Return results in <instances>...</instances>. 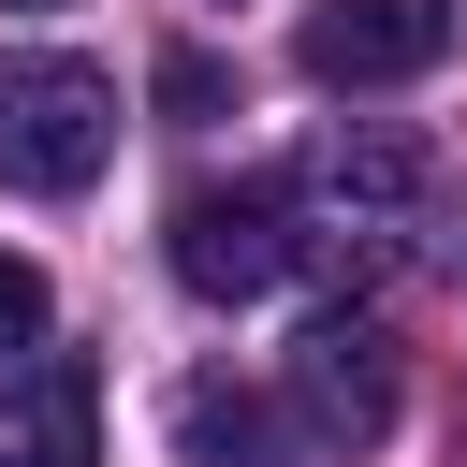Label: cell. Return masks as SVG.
Listing matches in <instances>:
<instances>
[{
    "instance_id": "6da1fadb",
    "label": "cell",
    "mask_w": 467,
    "mask_h": 467,
    "mask_svg": "<svg viewBox=\"0 0 467 467\" xmlns=\"http://www.w3.org/2000/svg\"><path fill=\"white\" fill-rule=\"evenodd\" d=\"M102 161H117V88H102L88 58H58V44L0 58V190H44V204H73Z\"/></svg>"
},
{
    "instance_id": "30bf717a",
    "label": "cell",
    "mask_w": 467,
    "mask_h": 467,
    "mask_svg": "<svg viewBox=\"0 0 467 467\" xmlns=\"http://www.w3.org/2000/svg\"><path fill=\"white\" fill-rule=\"evenodd\" d=\"M0 15H58V0H0Z\"/></svg>"
},
{
    "instance_id": "9c48e42d",
    "label": "cell",
    "mask_w": 467,
    "mask_h": 467,
    "mask_svg": "<svg viewBox=\"0 0 467 467\" xmlns=\"http://www.w3.org/2000/svg\"><path fill=\"white\" fill-rule=\"evenodd\" d=\"M29 336H44V263L0 248V350H29Z\"/></svg>"
},
{
    "instance_id": "ba28073f",
    "label": "cell",
    "mask_w": 467,
    "mask_h": 467,
    "mask_svg": "<svg viewBox=\"0 0 467 467\" xmlns=\"http://www.w3.org/2000/svg\"><path fill=\"white\" fill-rule=\"evenodd\" d=\"M161 117H190V131H204V117H234V73H219L204 44H175V58H161Z\"/></svg>"
},
{
    "instance_id": "3957f363",
    "label": "cell",
    "mask_w": 467,
    "mask_h": 467,
    "mask_svg": "<svg viewBox=\"0 0 467 467\" xmlns=\"http://www.w3.org/2000/svg\"><path fill=\"white\" fill-rule=\"evenodd\" d=\"M175 277H190L204 306H248V292H277V277H292V190H277V175L190 190V204H175Z\"/></svg>"
},
{
    "instance_id": "277c9868",
    "label": "cell",
    "mask_w": 467,
    "mask_h": 467,
    "mask_svg": "<svg viewBox=\"0 0 467 467\" xmlns=\"http://www.w3.org/2000/svg\"><path fill=\"white\" fill-rule=\"evenodd\" d=\"M452 29H467L452 0H321L292 58H306L321 88H409V73L452 58Z\"/></svg>"
},
{
    "instance_id": "5b68a950",
    "label": "cell",
    "mask_w": 467,
    "mask_h": 467,
    "mask_svg": "<svg viewBox=\"0 0 467 467\" xmlns=\"http://www.w3.org/2000/svg\"><path fill=\"white\" fill-rule=\"evenodd\" d=\"M292 204H336L350 234H379V219H409V190H423V146L409 131H321L292 175H277Z\"/></svg>"
},
{
    "instance_id": "7a4b0ae2",
    "label": "cell",
    "mask_w": 467,
    "mask_h": 467,
    "mask_svg": "<svg viewBox=\"0 0 467 467\" xmlns=\"http://www.w3.org/2000/svg\"><path fill=\"white\" fill-rule=\"evenodd\" d=\"M292 423H306V452L321 467H350V452H379L394 438V336L379 321H306V350H292Z\"/></svg>"
},
{
    "instance_id": "52a82bcc",
    "label": "cell",
    "mask_w": 467,
    "mask_h": 467,
    "mask_svg": "<svg viewBox=\"0 0 467 467\" xmlns=\"http://www.w3.org/2000/svg\"><path fill=\"white\" fill-rule=\"evenodd\" d=\"M175 452H190V467H321L306 423H292L277 394H248V379H190V394H175Z\"/></svg>"
},
{
    "instance_id": "8992f818",
    "label": "cell",
    "mask_w": 467,
    "mask_h": 467,
    "mask_svg": "<svg viewBox=\"0 0 467 467\" xmlns=\"http://www.w3.org/2000/svg\"><path fill=\"white\" fill-rule=\"evenodd\" d=\"M0 467H102V379L73 350L0 379Z\"/></svg>"
}]
</instances>
